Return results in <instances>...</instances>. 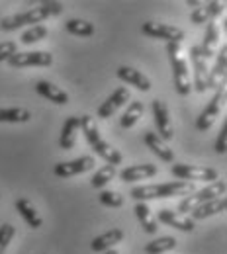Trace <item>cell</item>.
<instances>
[{"label": "cell", "instance_id": "obj_1", "mask_svg": "<svg viewBox=\"0 0 227 254\" xmlns=\"http://www.w3.org/2000/svg\"><path fill=\"white\" fill-rule=\"evenodd\" d=\"M61 10H63V4H61V2H43L41 6L32 8V10H26V12H22V14H14V16L2 18L0 30H2V32H14V30H18V28H22V26H28V24L39 26L43 20L61 14Z\"/></svg>", "mask_w": 227, "mask_h": 254}, {"label": "cell", "instance_id": "obj_8", "mask_svg": "<svg viewBox=\"0 0 227 254\" xmlns=\"http://www.w3.org/2000/svg\"><path fill=\"white\" fill-rule=\"evenodd\" d=\"M224 100H226V90H224V88L216 90V94L210 100V104L204 108V112H202L200 118L196 120V129H198V131H208L210 127L214 126V122L220 118Z\"/></svg>", "mask_w": 227, "mask_h": 254}, {"label": "cell", "instance_id": "obj_6", "mask_svg": "<svg viewBox=\"0 0 227 254\" xmlns=\"http://www.w3.org/2000/svg\"><path fill=\"white\" fill-rule=\"evenodd\" d=\"M170 174L182 182L190 180H204V182H216L220 180V174L216 168L210 166H196V164H172Z\"/></svg>", "mask_w": 227, "mask_h": 254}, {"label": "cell", "instance_id": "obj_29", "mask_svg": "<svg viewBox=\"0 0 227 254\" xmlns=\"http://www.w3.org/2000/svg\"><path fill=\"white\" fill-rule=\"evenodd\" d=\"M176 249V239L174 237H159L151 243L145 245V254H162L168 253V251H174Z\"/></svg>", "mask_w": 227, "mask_h": 254}, {"label": "cell", "instance_id": "obj_4", "mask_svg": "<svg viewBox=\"0 0 227 254\" xmlns=\"http://www.w3.org/2000/svg\"><path fill=\"white\" fill-rule=\"evenodd\" d=\"M166 55L172 66V80H174V90L180 96H188L192 90V80H190V68L188 61L182 55L180 43H166Z\"/></svg>", "mask_w": 227, "mask_h": 254}, {"label": "cell", "instance_id": "obj_14", "mask_svg": "<svg viewBox=\"0 0 227 254\" xmlns=\"http://www.w3.org/2000/svg\"><path fill=\"white\" fill-rule=\"evenodd\" d=\"M190 61L194 66V88L198 92H206L208 90V61L200 55V47L190 49Z\"/></svg>", "mask_w": 227, "mask_h": 254}, {"label": "cell", "instance_id": "obj_17", "mask_svg": "<svg viewBox=\"0 0 227 254\" xmlns=\"http://www.w3.org/2000/svg\"><path fill=\"white\" fill-rule=\"evenodd\" d=\"M122 241H124V231L122 229H112V231H106V233L94 237L92 243H90V249L94 253H108Z\"/></svg>", "mask_w": 227, "mask_h": 254}, {"label": "cell", "instance_id": "obj_23", "mask_svg": "<svg viewBox=\"0 0 227 254\" xmlns=\"http://www.w3.org/2000/svg\"><path fill=\"white\" fill-rule=\"evenodd\" d=\"M16 211L24 217V221L28 223L32 229H39L41 225H43V219L39 217V213H37V209L33 207V203L30 199H26V197H20V199H16Z\"/></svg>", "mask_w": 227, "mask_h": 254}, {"label": "cell", "instance_id": "obj_12", "mask_svg": "<svg viewBox=\"0 0 227 254\" xmlns=\"http://www.w3.org/2000/svg\"><path fill=\"white\" fill-rule=\"evenodd\" d=\"M226 72H227V45H222V49L216 53V64L208 72V88L220 90L226 84Z\"/></svg>", "mask_w": 227, "mask_h": 254}, {"label": "cell", "instance_id": "obj_33", "mask_svg": "<svg viewBox=\"0 0 227 254\" xmlns=\"http://www.w3.org/2000/svg\"><path fill=\"white\" fill-rule=\"evenodd\" d=\"M14 235H16V227H14V225L4 223V225L0 227V254H4V251L8 249V245H10V241L14 239Z\"/></svg>", "mask_w": 227, "mask_h": 254}, {"label": "cell", "instance_id": "obj_38", "mask_svg": "<svg viewBox=\"0 0 227 254\" xmlns=\"http://www.w3.org/2000/svg\"><path fill=\"white\" fill-rule=\"evenodd\" d=\"M186 4H188V6H192V8H200V6H202V2H198V0H186Z\"/></svg>", "mask_w": 227, "mask_h": 254}, {"label": "cell", "instance_id": "obj_13", "mask_svg": "<svg viewBox=\"0 0 227 254\" xmlns=\"http://www.w3.org/2000/svg\"><path fill=\"white\" fill-rule=\"evenodd\" d=\"M94 166V159L92 157H78L75 160H69V162H59L55 164V176L59 178H69V176H76V174H82L86 170H90Z\"/></svg>", "mask_w": 227, "mask_h": 254}, {"label": "cell", "instance_id": "obj_30", "mask_svg": "<svg viewBox=\"0 0 227 254\" xmlns=\"http://www.w3.org/2000/svg\"><path fill=\"white\" fill-rule=\"evenodd\" d=\"M118 172H116V166H112V164H104L102 168H98L96 174L92 176V180H90V184H92V188H96V190H102L114 176H116Z\"/></svg>", "mask_w": 227, "mask_h": 254}, {"label": "cell", "instance_id": "obj_20", "mask_svg": "<svg viewBox=\"0 0 227 254\" xmlns=\"http://www.w3.org/2000/svg\"><path fill=\"white\" fill-rule=\"evenodd\" d=\"M157 221L164 223V225H168V227H174V229H178V231H184V233H192L196 227L194 221H192L190 217L180 215V213H176V211H172V209H161Z\"/></svg>", "mask_w": 227, "mask_h": 254}, {"label": "cell", "instance_id": "obj_24", "mask_svg": "<svg viewBox=\"0 0 227 254\" xmlns=\"http://www.w3.org/2000/svg\"><path fill=\"white\" fill-rule=\"evenodd\" d=\"M133 211H135V215H137V219H139V223H141V227H143L145 233L155 235V233L159 231V221H157V217L151 213V209H149L147 203L137 201V205H135Z\"/></svg>", "mask_w": 227, "mask_h": 254}, {"label": "cell", "instance_id": "obj_34", "mask_svg": "<svg viewBox=\"0 0 227 254\" xmlns=\"http://www.w3.org/2000/svg\"><path fill=\"white\" fill-rule=\"evenodd\" d=\"M16 53H18V43L16 41H4V43H0V63L2 61H8Z\"/></svg>", "mask_w": 227, "mask_h": 254}, {"label": "cell", "instance_id": "obj_27", "mask_svg": "<svg viewBox=\"0 0 227 254\" xmlns=\"http://www.w3.org/2000/svg\"><path fill=\"white\" fill-rule=\"evenodd\" d=\"M30 120H32V114L26 108H8V110L0 108V122L4 124H26Z\"/></svg>", "mask_w": 227, "mask_h": 254}, {"label": "cell", "instance_id": "obj_9", "mask_svg": "<svg viewBox=\"0 0 227 254\" xmlns=\"http://www.w3.org/2000/svg\"><path fill=\"white\" fill-rule=\"evenodd\" d=\"M8 64L14 68L22 66H49L53 64V55L47 51H26V53H16L8 59Z\"/></svg>", "mask_w": 227, "mask_h": 254}, {"label": "cell", "instance_id": "obj_21", "mask_svg": "<svg viewBox=\"0 0 227 254\" xmlns=\"http://www.w3.org/2000/svg\"><path fill=\"white\" fill-rule=\"evenodd\" d=\"M35 92L43 98H47L49 102L53 104H59V106H67L69 104V94L65 90H61L59 86L47 82V80H37L35 82Z\"/></svg>", "mask_w": 227, "mask_h": 254}, {"label": "cell", "instance_id": "obj_18", "mask_svg": "<svg viewBox=\"0 0 227 254\" xmlns=\"http://www.w3.org/2000/svg\"><path fill=\"white\" fill-rule=\"evenodd\" d=\"M218 45H220V28H218L216 22H208L206 33H204V43H202V47H200V55H202L206 61H210V59L216 55Z\"/></svg>", "mask_w": 227, "mask_h": 254}, {"label": "cell", "instance_id": "obj_28", "mask_svg": "<svg viewBox=\"0 0 227 254\" xmlns=\"http://www.w3.org/2000/svg\"><path fill=\"white\" fill-rule=\"evenodd\" d=\"M65 28L69 33L78 35V37H90V35H94V32H96L94 24H90V22H86V20H78V18L67 20Z\"/></svg>", "mask_w": 227, "mask_h": 254}, {"label": "cell", "instance_id": "obj_11", "mask_svg": "<svg viewBox=\"0 0 227 254\" xmlns=\"http://www.w3.org/2000/svg\"><path fill=\"white\" fill-rule=\"evenodd\" d=\"M131 98L130 94V88L128 86H120L116 92L112 96H108L106 98V102L98 108V112H96V116L100 118V120H108V118H112L124 104H128V100Z\"/></svg>", "mask_w": 227, "mask_h": 254}, {"label": "cell", "instance_id": "obj_16", "mask_svg": "<svg viewBox=\"0 0 227 254\" xmlns=\"http://www.w3.org/2000/svg\"><path fill=\"white\" fill-rule=\"evenodd\" d=\"M143 143L151 149L153 155H157L162 162H174V151L162 141L155 131H145L143 133Z\"/></svg>", "mask_w": 227, "mask_h": 254}, {"label": "cell", "instance_id": "obj_39", "mask_svg": "<svg viewBox=\"0 0 227 254\" xmlns=\"http://www.w3.org/2000/svg\"><path fill=\"white\" fill-rule=\"evenodd\" d=\"M106 254H120V253H118V251H114V249H112V251H108V253H106Z\"/></svg>", "mask_w": 227, "mask_h": 254}, {"label": "cell", "instance_id": "obj_2", "mask_svg": "<svg viewBox=\"0 0 227 254\" xmlns=\"http://www.w3.org/2000/svg\"><path fill=\"white\" fill-rule=\"evenodd\" d=\"M196 191L192 182H166V184H151V186H135L131 190V197L137 201H149V199H164L172 195H192Z\"/></svg>", "mask_w": 227, "mask_h": 254}, {"label": "cell", "instance_id": "obj_31", "mask_svg": "<svg viewBox=\"0 0 227 254\" xmlns=\"http://www.w3.org/2000/svg\"><path fill=\"white\" fill-rule=\"evenodd\" d=\"M47 33H49V30H47L45 26H32L30 30H26V32L22 33L20 41H22L24 45H33V43H37V41L45 39V37H47Z\"/></svg>", "mask_w": 227, "mask_h": 254}, {"label": "cell", "instance_id": "obj_7", "mask_svg": "<svg viewBox=\"0 0 227 254\" xmlns=\"http://www.w3.org/2000/svg\"><path fill=\"white\" fill-rule=\"evenodd\" d=\"M141 32L153 39H164L166 43H180L184 39V32L170 24H157V22H145L141 26Z\"/></svg>", "mask_w": 227, "mask_h": 254}, {"label": "cell", "instance_id": "obj_25", "mask_svg": "<svg viewBox=\"0 0 227 254\" xmlns=\"http://www.w3.org/2000/svg\"><path fill=\"white\" fill-rule=\"evenodd\" d=\"M227 207V199L226 197H218V199H212V201H206L202 203L200 207H196L192 211V221L194 219H206V217H212V215H218L222 211H226Z\"/></svg>", "mask_w": 227, "mask_h": 254}, {"label": "cell", "instance_id": "obj_32", "mask_svg": "<svg viewBox=\"0 0 227 254\" xmlns=\"http://www.w3.org/2000/svg\"><path fill=\"white\" fill-rule=\"evenodd\" d=\"M98 199H100V203L106 205V207H122V205H124V195L118 193V191L102 190L98 193Z\"/></svg>", "mask_w": 227, "mask_h": 254}, {"label": "cell", "instance_id": "obj_37", "mask_svg": "<svg viewBox=\"0 0 227 254\" xmlns=\"http://www.w3.org/2000/svg\"><path fill=\"white\" fill-rule=\"evenodd\" d=\"M204 6H206V10H208L210 20L224 14V4H222V2H216V0H214V2H208V4H204Z\"/></svg>", "mask_w": 227, "mask_h": 254}, {"label": "cell", "instance_id": "obj_22", "mask_svg": "<svg viewBox=\"0 0 227 254\" xmlns=\"http://www.w3.org/2000/svg\"><path fill=\"white\" fill-rule=\"evenodd\" d=\"M80 129V118L76 116H69L65 120V124L61 127V137H59V147L61 149H73L76 143V131Z\"/></svg>", "mask_w": 227, "mask_h": 254}, {"label": "cell", "instance_id": "obj_19", "mask_svg": "<svg viewBox=\"0 0 227 254\" xmlns=\"http://www.w3.org/2000/svg\"><path fill=\"white\" fill-rule=\"evenodd\" d=\"M157 172H159V168L155 164H133V166H128L120 172V180H124V182L147 180V178L157 176Z\"/></svg>", "mask_w": 227, "mask_h": 254}, {"label": "cell", "instance_id": "obj_3", "mask_svg": "<svg viewBox=\"0 0 227 254\" xmlns=\"http://www.w3.org/2000/svg\"><path fill=\"white\" fill-rule=\"evenodd\" d=\"M80 129H82L86 141L90 143V147L96 151L98 157H102V159L106 160L108 164H112V166L124 162L122 153H120L118 149H114L108 141L102 139L100 129H98V126H96V120H94L92 116H82V118H80Z\"/></svg>", "mask_w": 227, "mask_h": 254}, {"label": "cell", "instance_id": "obj_36", "mask_svg": "<svg viewBox=\"0 0 227 254\" xmlns=\"http://www.w3.org/2000/svg\"><path fill=\"white\" fill-rule=\"evenodd\" d=\"M226 151H227V124H224L220 135H218V139H216V153L218 155H226Z\"/></svg>", "mask_w": 227, "mask_h": 254}, {"label": "cell", "instance_id": "obj_10", "mask_svg": "<svg viewBox=\"0 0 227 254\" xmlns=\"http://www.w3.org/2000/svg\"><path fill=\"white\" fill-rule=\"evenodd\" d=\"M151 110H153V118H155V126L159 129V137L162 141H170L174 137V129H172V124H170V118H168V108L162 100H153L151 102Z\"/></svg>", "mask_w": 227, "mask_h": 254}, {"label": "cell", "instance_id": "obj_26", "mask_svg": "<svg viewBox=\"0 0 227 254\" xmlns=\"http://www.w3.org/2000/svg\"><path fill=\"white\" fill-rule=\"evenodd\" d=\"M143 112H145V108H143V102L141 100H133L130 106H128V110H126V114L122 116V120H120V126L124 127V129H130L133 127L141 118H143Z\"/></svg>", "mask_w": 227, "mask_h": 254}, {"label": "cell", "instance_id": "obj_35", "mask_svg": "<svg viewBox=\"0 0 227 254\" xmlns=\"http://www.w3.org/2000/svg\"><path fill=\"white\" fill-rule=\"evenodd\" d=\"M190 20H192V24H208V22H212L210 20V16H208V10H206V6L202 4L200 8H196L194 12L190 14Z\"/></svg>", "mask_w": 227, "mask_h": 254}, {"label": "cell", "instance_id": "obj_5", "mask_svg": "<svg viewBox=\"0 0 227 254\" xmlns=\"http://www.w3.org/2000/svg\"><path fill=\"white\" fill-rule=\"evenodd\" d=\"M226 190H227L226 180H216V182H212L208 188L196 191L194 195H186V197L178 203V211H176V213L184 215V213L194 211L196 207H200V205L206 203V201H212V199H218V197H226Z\"/></svg>", "mask_w": 227, "mask_h": 254}, {"label": "cell", "instance_id": "obj_15", "mask_svg": "<svg viewBox=\"0 0 227 254\" xmlns=\"http://www.w3.org/2000/svg\"><path fill=\"white\" fill-rule=\"evenodd\" d=\"M116 74H118V78H120L122 82L130 84V86H135V88L141 90V92H149V90H151V80H149L141 70H137V68H133V66L122 64Z\"/></svg>", "mask_w": 227, "mask_h": 254}]
</instances>
